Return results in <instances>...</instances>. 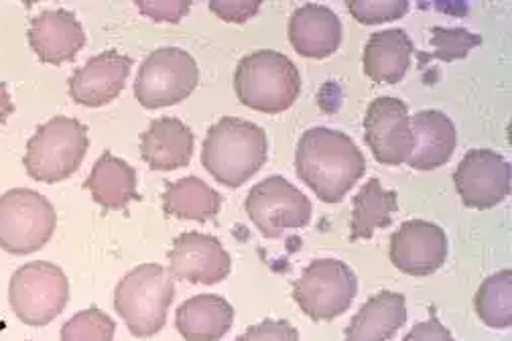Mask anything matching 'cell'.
I'll return each instance as SVG.
<instances>
[{"instance_id": "obj_6", "label": "cell", "mask_w": 512, "mask_h": 341, "mask_svg": "<svg viewBox=\"0 0 512 341\" xmlns=\"http://www.w3.org/2000/svg\"><path fill=\"white\" fill-rule=\"evenodd\" d=\"M57 214L39 191L19 187L0 195V248L27 256L41 250L53 236Z\"/></svg>"}, {"instance_id": "obj_9", "label": "cell", "mask_w": 512, "mask_h": 341, "mask_svg": "<svg viewBox=\"0 0 512 341\" xmlns=\"http://www.w3.org/2000/svg\"><path fill=\"white\" fill-rule=\"evenodd\" d=\"M358 293L354 270L336 258L313 260L293 285V299L313 321H332L346 313Z\"/></svg>"}, {"instance_id": "obj_5", "label": "cell", "mask_w": 512, "mask_h": 341, "mask_svg": "<svg viewBox=\"0 0 512 341\" xmlns=\"http://www.w3.org/2000/svg\"><path fill=\"white\" fill-rule=\"evenodd\" d=\"M88 147L86 124L76 118L55 116L31 136L23 163L35 181L59 183L70 179L82 167Z\"/></svg>"}, {"instance_id": "obj_14", "label": "cell", "mask_w": 512, "mask_h": 341, "mask_svg": "<svg viewBox=\"0 0 512 341\" xmlns=\"http://www.w3.org/2000/svg\"><path fill=\"white\" fill-rule=\"evenodd\" d=\"M447 258L443 228L425 220H409L391 238L393 264L411 277H429Z\"/></svg>"}, {"instance_id": "obj_22", "label": "cell", "mask_w": 512, "mask_h": 341, "mask_svg": "<svg viewBox=\"0 0 512 341\" xmlns=\"http://www.w3.org/2000/svg\"><path fill=\"white\" fill-rule=\"evenodd\" d=\"M407 317L405 297L382 291L354 315L346 327V341H389L407 323Z\"/></svg>"}, {"instance_id": "obj_10", "label": "cell", "mask_w": 512, "mask_h": 341, "mask_svg": "<svg viewBox=\"0 0 512 341\" xmlns=\"http://www.w3.org/2000/svg\"><path fill=\"white\" fill-rule=\"evenodd\" d=\"M246 214L265 238H281L309 224L311 201L285 177L271 175L248 191Z\"/></svg>"}, {"instance_id": "obj_18", "label": "cell", "mask_w": 512, "mask_h": 341, "mask_svg": "<svg viewBox=\"0 0 512 341\" xmlns=\"http://www.w3.org/2000/svg\"><path fill=\"white\" fill-rule=\"evenodd\" d=\"M194 145V132L185 122L163 116L141 134V157L153 171H175L189 165Z\"/></svg>"}, {"instance_id": "obj_3", "label": "cell", "mask_w": 512, "mask_h": 341, "mask_svg": "<svg viewBox=\"0 0 512 341\" xmlns=\"http://www.w3.org/2000/svg\"><path fill=\"white\" fill-rule=\"evenodd\" d=\"M234 90L240 104L263 114H281L297 102L301 76L287 55L261 49L240 59L234 74Z\"/></svg>"}, {"instance_id": "obj_2", "label": "cell", "mask_w": 512, "mask_h": 341, "mask_svg": "<svg viewBox=\"0 0 512 341\" xmlns=\"http://www.w3.org/2000/svg\"><path fill=\"white\" fill-rule=\"evenodd\" d=\"M267 153V132L259 124L226 116L210 126L202 163L218 183L236 189L263 169Z\"/></svg>"}, {"instance_id": "obj_16", "label": "cell", "mask_w": 512, "mask_h": 341, "mask_svg": "<svg viewBox=\"0 0 512 341\" xmlns=\"http://www.w3.org/2000/svg\"><path fill=\"white\" fill-rule=\"evenodd\" d=\"M29 45L43 63L61 65L76 59L86 45V33L72 11H43L31 21Z\"/></svg>"}, {"instance_id": "obj_27", "label": "cell", "mask_w": 512, "mask_h": 341, "mask_svg": "<svg viewBox=\"0 0 512 341\" xmlns=\"http://www.w3.org/2000/svg\"><path fill=\"white\" fill-rule=\"evenodd\" d=\"M116 323L98 307L74 315L61 327V341H114Z\"/></svg>"}, {"instance_id": "obj_31", "label": "cell", "mask_w": 512, "mask_h": 341, "mask_svg": "<svg viewBox=\"0 0 512 341\" xmlns=\"http://www.w3.org/2000/svg\"><path fill=\"white\" fill-rule=\"evenodd\" d=\"M137 9L157 23H179L191 9L189 0H139Z\"/></svg>"}, {"instance_id": "obj_25", "label": "cell", "mask_w": 512, "mask_h": 341, "mask_svg": "<svg viewBox=\"0 0 512 341\" xmlns=\"http://www.w3.org/2000/svg\"><path fill=\"white\" fill-rule=\"evenodd\" d=\"M399 210L397 191L384 189L378 179H368L358 195L354 197L352 208V240H368L376 230L389 228Z\"/></svg>"}, {"instance_id": "obj_21", "label": "cell", "mask_w": 512, "mask_h": 341, "mask_svg": "<svg viewBox=\"0 0 512 341\" xmlns=\"http://www.w3.org/2000/svg\"><path fill=\"white\" fill-rule=\"evenodd\" d=\"M234 323V307L218 295H196L179 305L175 327L185 341H220Z\"/></svg>"}, {"instance_id": "obj_7", "label": "cell", "mask_w": 512, "mask_h": 341, "mask_svg": "<svg viewBox=\"0 0 512 341\" xmlns=\"http://www.w3.org/2000/svg\"><path fill=\"white\" fill-rule=\"evenodd\" d=\"M200 84V67L185 49L161 47L145 57L135 82V96L147 110L175 106Z\"/></svg>"}, {"instance_id": "obj_15", "label": "cell", "mask_w": 512, "mask_h": 341, "mask_svg": "<svg viewBox=\"0 0 512 341\" xmlns=\"http://www.w3.org/2000/svg\"><path fill=\"white\" fill-rule=\"evenodd\" d=\"M133 57L118 51H104L92 57L70 78V96L76 104L100 108L114 102L126 86Z\"/></svg>"}, {"instance_id": "obj_28", "label": "cell", "mask_w": 512, "mask_h": 341, "mask_svg": "<svg viewBox=\"0 0 512 341\" xmlns=\"http://www.w3.org/2000/svg\"><path fill=\"white\" fill-rule=\"evenodd\" d=\"M431 47L433 57L441 61H456L464 59L474 47L482 43V37L476 33H470L468 29L456 27V29H447V27H433L431 29Z\"/></svg>"}, {"instance_id": "obj_33", "label": "cell", "mask_w": 512, "mask_h": 341, "mask_svg": "<svg viewBox=\"0 0 512 341\" xmlns=\"http://www.w3.org/2000/svg\"><path fill=\"white\" fill-rule=\"evenodd\" d=\"M403 341H456V339L450 333V329L441 325L431 313L427 321H419L417 325H413V329L407 333Z\"/></svg>"}, {"instance_id": "obj_8", "label": "cell", "mask_w": 512, "mask_h": 341, "mask_svg": "<svg viewBox=\"0 0 512 341\" xmlns=\"http://www.w3.org/2000/svg\"><path fill=\"white\" fill-rule=\"evenodd\" d=\"M15 315L29 327L49 325L70 301V281L57 264L29 262L21 266L9 285Z\"/></svg>"}, {"instance_id": "obj_1", "label": "cell", "mask_w": 512, "mask_h": 341, "mask_svg": "<svg viewBox=\"0 0 512 341\" xmlns=\"http://www.w3.org/2000/svg\"><path fill=\"white\" fill-rule=\"evenodd\" d=\"M295 169L319 199L338 203L366 173V159L346 132L315 126L299 139Z\"/></svg>"}, {"instance_id": "obj_20", "label": "cell", "mask_w": 512, "mask_h": 341, "mask_svg": "<svg viewBox=\"0 0 512 341\" xmlns=\"http://www.w3.org/2000/svg\"><path fill=\"white\" fill-rule=\"evenodd\" d=\"M415 45L403 29H387L370 35L362 65L374 84H399L409 72Z\"/></svg>"}, {"instance_id": "obj_4", "label": "cell", "mask_w": 512, "mask_h": 341, "mask_svg": "<svg viewBox=\"0 0 512 341\" xmlns=\"http://www.w3.org/2000/svg\"><path fill=\"white\" fill-rule=\"evenodd\" d=\"M175 297V281L161 264L133 268L114 289V309L135 337H153L167 323Z\"/></svg>"}, {"instance_id": "obj_17", "label": "cell", "mask_w": 512, "mask_h": 341, "mask_svg": "<svg viewBox=\"0 0 512 341\" xmlns=\"http://www.w3.org/2000/svg\"><path fill=\"white\" fill-rule=\"evenodd\" d=\"M340 17L324 5H303L289 19V41L301 57L326 59L342 45Z\"/></svg>"}, {"instance_id": "obj_32", "label": "cell", "mask_w": 512, "mask_h": 341, "mask_svg": "<svg viewBox=\"0 0 512 341\" xmlns=\"http://www.w3.org/2000/svg\"><path fill=\"white\" fill-rule=\"evenodd\" d=\"M261 0H212L210 11L228 23H246L261 11Z\"/></svg>"}, {"instance_id": "obj_24", "label": "cell", "mask_w": 512, "mask_h": 341, "mask_svg": "<svg viewBox=\"0 0 512 341\" xmlns=\"http://www.w3.org/2000/svg\"><path fill=\"white\" fill-rule=\"evenodd\" d=\"M222 197L200 177H183L179 181H165L163 212L169 218L189 222H210L220 214Z\"/></svg>"}, {"instance_id": "obj_13", "label": "cell", "mask_w": 512, "mask_h": 341, "mask_svg": "<svg viewBox=\"0 0 512 341\" xmlns=\"http://www.w3.org/2000/svg\"><path fill=\"white\" fill-rule=\"evenodd\" d=\"M232 270V260L216 236L185 232L169 250V272L177 281L194 285H218Z\"/></svg>"}, {"instance_id": "obj_34", "label": "cell", "mask_w": 512, "mask_h": 341, "mask_svg": "<svg viewBox=\"0 0 512 341\" xmlns=\"http://www.w3.org/2000/svg\"><path fill=\"white\" fill-rule=\"evenodd\" d=\"M15 112V104L7 92V86L0 84V126L7 122V118Z\"/></svg>"}, {"instance_id": "obj_11", "label": "cell", "mask_w": 512, "mask_h": 341, "mask_svg": "<svg viewBox=\"0 0 512 341\" xmlns=\"http://www.w3.org/2000/svg\"><path fill=\"white\" fill-rule=\"evenodd\" d=\"M364 141L380 165L409 163L415 139L407 104L391 96L376 98L364 116Z\"/></svg>"}, {"instance_id": "obj_12", "label": "cell", "mask_w": 512, "mask_h": 341, "mask_svg": "<svg viewBox=\"0 0 512 341\" xmlns=\"http://www.w3.org/2000/svg\"><path fill=\"white\" fill-rule=\"evenodd\" d=\"M466 208L490 210L510 195V163L490 149H472L454 173Z\"/></svg>"}, {"instance_id": "obj_23", "label": "cell", "mask_w": 512, "mask_h": 341, "mask_svg": "<svg viewBox=\"0 0 512 341\" xmlns=\"http://www.w3.org/2000/svg\"><path fill=\"white\" fill-rule=\"evenodd\" d=\"M84 187L104 210H124L133 199H139L135 167L112 153H104L94 163Z\"/></svg>"}, {"instance_id": "obj_19", "label": "cell", "mask_w": 512, "mask_h": 341, "mask_svg": "<svg viewBox=\"0 0 512 341\" xmlns=\"http://www.w3.org/2000/svg\"><path fill=\"white\" fill-rule=\"evenodd\" d=\"M415 149L407 165L417 171H433L452 159L458 147V130L452 118L439 110H421L411 116Z\"/></svg>"}, {"instance_id": "obj_29", "label": "cell", "mask_w": 512, "mask_h": 341, "mask_svg": "<svg viewBox=\"0 0 512 341\" xmlns=\"http://www.w3.org/2000/svg\"><path fill=\"white\" fill-rule=\"evenodd\" d=\"M346 7L350 15L362 25L397 21L409 13L407 0H350Z\"/></svg>"}, {"instance_id": "obj_26", "label": "cell", "mask_w": 512, "mask_h": 341, "mask_svg": "<svg viewBox=\"0 0 512 341\" xmlns=\"http://www.w3.org/2000/svg\"><path fill=\"white\" fill-rule=\"evenodd\" d=\"M480 319L492 329H508L512 323V272L500 270L488 277L474 299Z\"/></svg>"}, {"instance_id": "obj_30", "label": "cell", "mask_w": 512, "mask_h": 341, "mask_svg": "<svg viewBox=\"0 0 512 341\" xmlns=\"http://www.w3.org/2000/svg\"><path fill=\"white\" fill-rule=\"evenodd\" d=\"M236 341H301L299 331L285 319H265L248 327Z\"/></svg>"}]
</instances>
